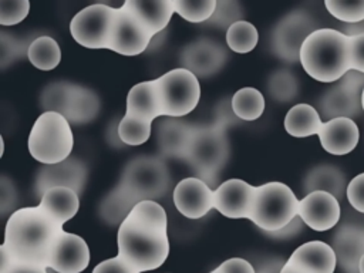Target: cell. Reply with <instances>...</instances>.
Returning <instances> with one entry per match:
<instances>
[{"instance_id": "obj_1", "label": "cell", "mask_w": 364, "mask_h": 273, "mask_svg": "<svg viewBox=\"0 0 364 273\" xmlns=\"http://www.w3.org/2000/svg\"><path fill=\"white\" fill-rule=\"evenodd\" d=\"M118 256L139 273L158 269L169 255L168 218L156 200H142L121 223Z\"/></svg>"}, {"instance_id": "obj_2", "label": "cell", "mask_w": 364, "mask_h": 273, "mask_svg": "<svg viewBox=\"0 0 364 273\" xmlns=\"http://www.w3.org/2000/svg\"><path fill=\"white\" fill-rule=\"evenodd\" d=\"M63 230V225L47 215L38 205L21 208L9 216L4 242L0 247L16 262L48 269L53 245Z\"/></svg>"}, {"instance_id": "obj_3", "label": "cell", "mask_w": 364, "mask_h": 273, "mask_svg": "<svg viewBox=\"0 0 364 273\" xmlns=\"http://www.w3.org/2000/svg\"><path fill=\"white\" fill-rule=\"evenodd\" d=\"M300 63L313 80L338 81L351 71L350 37L336 28H317L304 41Z\"/></svg>"}, {"instance_id": "obj_4", "label": "cell", "mask_w": 364, "mask_h": 273, "mask_svg": "<svg viewBox=\"0 0 364 273\" xmlns=\"http://www.w3.org/2000/svg\"><path fill=\"white\" fill-rule=\"evenodd\" d=\"M225 128L210 125H196L185 162L196 172L198 178L210 188L216 185L222 169L229 158V139Z\"/></svg>"}, {"instance_id": "obj_5", "label": "cell", "mask_w": 364, "mask_h": 273, "mask_svg": "<svg viewBox=\"0 0 364 273\" xmlns=\"http://www.w3.org/2000/svg\"><path fill=\"white\" fill-rule=\"evenodd\" d=\"M74 136L71 124L58 112H43L28 135L30 155L43 165H53L70 158Z\"/></svg>"}, {"instance_id": "obj_6", "label": "cell", "mask_w": 364, "mask_h": 273, "mask_svg": "<svg viewBox=\"0 0 364 273\" xmlns=\"http://www.w3.org/2000/svg\"><path fill=\"white\" fill-rule=\"evenodd\" d=\"M299 199L283 182L256 186L249 219L263 232H274L289 225L299 215Z\"/></svg>"}, {"instance_id": "obj_7", "label": "cell", "mask_w": 364, "mask_h": 273, "mask_svg": "<svg viewBox=\"0 0 364 273\" xmlns=\"http://www.w3.org/2000/svg\"><path fill=\"white\" fill-rule=\"evenodd\" d=\"M136 200H156L169 189L171 175L159 156L139 155L127 162L119 182Z\"/></svg>"}, {"instance_id": "obj_8", "label": "cell", "mask_w": 364, "mask_h": 273, "mask_svg": "<svg viewBox=\"0 0 364 273\" xmlns=\"http://www.w3.org/2000/svg\"><path fill=\"white\" fill-rule=\"evenodd\" d=\"M155 81L165 117L181 118L196 108L200 85L198 77L186 68H173Z\"/></svg>"}, {"instance_id": "obj_9", "label": "cell", "mask_w": 364, "mask_h": 273, "mask_svg": "<svg viewBox=\"0 0 364 273\" xmlns=\"http://www.w3.org/2000/svg\"><path fill=\"white\" fill-rule=\"evenodd\" d=\"M364 74L348 71L326 90L318 98V114L326 121L334 118H355L363 111Z\"/></svg>"}, {"instance_id": "obj_10", "label": "cell", "mask_w": 364, "mask_h": 273, "mask_svg": "<svg viewBox=\"0 0 364 273\" xmlns=\"http://www.w3.org/2000/svg\"><path fill=\"white\" fill-rule=\"evenodd\" d=\"M117 9L91 4L78 11L70 23L73 38L85 48H108Z\"/></svg>"}, {"instance_id": "obj_11", "label": "cell", "mask_w": 364, "mask_h": 273, "mask_svg": "<svg viewBox=\"0 0 364 273\" xmlns=\"http://www.w3.org/2000/svg\"><path fill=\"white\" fill-rule=\"evenodd\" d=\"M316 30L317 23L307 11H290L273 28L272 50L286 63L300 61V50L306 38Z\"/></svg>"}, {"instance_id": "obj_12", "label": "cell", "mask_w": 364, "mask_h": 273, "mask_svg": "<svg viewBox=\"0 0 364 273\" xmlns=\"http://www.w3.org/2000/svg\"><path fill=\"white\" fill-rule=\"evenodd\" d=\"M154 36L146 26L124 4L117 9L109 50L122 55H138L151 44Z\"/></svg>"}, {"instance_id": "obj_13", "label": "cell", "mask_w": 364, "mask_h": 273, "mask_svg": "<svg viewBox=\"0 0 364 273\" xmlns=\"http://www.w3.org/2000/svg\"><path fill=\"white\" fill-rule=\"evenodd\" d=\"M87 165L74 156H70L58 164L43 165L37 171L34 179L36 195L41 198L48 189L58 186L70 188L81 195L87 182Z\"/></svg>"}, {"instance_id": "obj_14", "label": "cell", "mask_w": 364, "mask_h": 273, "mask_svg": "<svg viewBox=\"0 0 364 273\" xmlns=\"http://www.w3.org/2000/svg\"><path fill=\"white\" fill-rule=\"evenodd\" d=\"M228 57L229 54L220 43L202 37L183 47L181 64L196 77H210L225 65Z\"/></svg>"}, {"instance_id": "obj_15", "label": "cell", "mask_w": 364, "mask_h": 273, "mask_svg": "<svg viewBox=\"0 0 364 273\" xmlns=\"http://www.w3.org/2000/svg\"><path fill=\"white\" fill-rule=\"evenodd\" d=\"M299 216L306 226L317 232L328 230L340 223V200L328 192L316 191L307 193L299 202Z\"/></svg>"}, {"instance_id": "obj_16", "label": "cell", "mask_w": 364, "mask_h": 273, "mask_svg": "<svg viewBox=\"0 0 364 273\" xmlns=\"http://www.w3.org/2000/svg\"><path fill=\"white\" fill-rule=\"evenodd\" d=\"M215 202V189L198 176L185 178L173 189V203L179 213L188 219H200Z\"/></svg>"}, {"instance_id": "obj_17", "label": "cell", "mask_w": 364, "mask_h": 273, "mask_svg": "<svg viewBox=\"0 0 364 273\" xmlns=\"http://www.w3.org/2000/svg\"><path fill=\"white\" fill-rule=\"evenodd\" d=\"M90 263V249L85 240L63 230L53 245L48 269L57 273H81Z\"/></svg>"}, {"instance_id": "obj_18", "label": "cell", "mask_w": 364, "mask_h": 273, "mask_svg": "<svg viewBox=\"0 0 364 273\" xmlns=\"http://www.w3.org/2000/svg\"><path fill=\"white\" fill-rule=\"evenodd\" d=\"M256 186L243 179H228L215 189L213 208L226 218L242 219L250 216Z\"/></svg>"}, {"instance_id": "obj_19", "label": "cell", "mask_w": 364, "mask_h": 273, "mask_svg": "<svg viewBox=\"0 0 364 273\" xmlns=\"http://www.w3.org/2000/svg\"><path fill=\"white\" fill-rule=\"evenodd\" d=\"M195 129L196 125H191L179 118L168 117L161 121L156 128V141L162 156L185 161Z\"/></svg>"}, {"instance_id": "obj_20", "label": "cell", "mask_w": 364, "mask_h": 273, "mask_svg": "<svg viewBox=\"0 0 364 273\" xmlns=\"http://www.w3.org/2000/svg\"><path fill=\"white\" fill-rule=\"evenodd\" d=\"M318 138L321 146L328 154L346 155L357 146L360 141V129L354 119L334 118L323 122Z\"/></svg>"}, {"instance_id": "obj_21", "label": "cell", "mask_w": 364, "mask_h": 273, "mask_svg": "<svg viewBox=\"0 0 364 273\" xmlns=\"http://www.w3.org/2000/svg\"><path fill=\"white\" fill-rule=\"evenodd\" d=\"M306 273H334L337 256L331 245L311 240L299 246L287 259Z\"/></svg>"}, {"instance_id": "obj_22", "label": "cell", "mask_w": 364, "mask_h": 273, "mask_svg": "<svg viewBox=\"0 0 364 273\" xmlns=\"http://www.w3.org/2000/svg\"><path fill=\"white\" fill-rule=\"evenodd\" d=\"M331 247L344 273H360L358 264L364 255V236L361 233L338 223L331 239Z\"/></svg>"}, {"instance_id": "obj_23", "label": "cell", "mask_w": 364, "mask_h": 273, "mask_svg": "<svg viewBox=\"0 0 364 273\" xmlns=\"http://www.w3.org/2000/svg\"><path fill=\"white\" fill-rule=\"evenodd\" d=\"M125 112L149 122L164 115L155 80L138 82L128 91Z\"/></svg>"}, {"instance_id": "obj_24", "label": "cell", "mask_w": 364, "mask_h": 273, "mask_svg": "<svg viewBox=\"0 0 364 273\" xmlns=\"http://www.w3.org/2000/svg\"><path fill=\"white\" fill-rule=\"evenodd\" d=\"M155 37L171 21L175 13L172 0H127L124 3Z\"/></svg>"}, {"instance_id": "obj_25", "label": "cell", "mask_w": 364, "mask_h": 273, "mask_svg": "<svg viewBox=\"0 0 364 273\" xmlns=\"http://www.w3.org/2000/svg\"><path fill=\"white\" fill-rule=\"evenodd\" d=\"M38 206L60 225H64L78 212L80 195L70 188H51L40 198Z\"/></svg>"}, {"instance_id": "obj_26", "label": "cell", "mask_w": 364, "mask_h": 273, "mask_svg": "<svg viewBox=\"0 0 364 273\" xmlns=\"http://www.w3.org/2000/svg\"><path fill=\"white\" fill-rule=\"evenodd\" d=\"M303 189L307 193L323 191L336 196L338 200L347 191V182L343 172L334 165H317L311 168L303 181Z\"/></svg>"}, {"instance_id": "obj_27", "label": "cell", "mask_w": 364, "mask_h": 273, "mask_svg": "<svg viewBox=\"0 0 364 273\" xmlns=\"http://www.w3.org/2000/svg\"><path fill=\"white\" fill-rule=\"evenodd\" d=\"M100 98L95 91L84 85L74 84L64 117L70 124L84 125L95 119L100 112Z\"/></svg>"}, {"instance_id": "obj_28", "label": "cell", "mask_w": 364, "mask_h": 273, "mask_svg": "<svg viewBox=\"0 0 364 273\" xmlns=\"http://www.w3.org/2000/svg\"><path fill=\"white\" fill-rule=\"evenodd\" d=\"M136 203L138 200L121 183H117L115 188L102 198L98 206V215L107 225L119 228Z\"/></svg>"}, {"instance_id": "obj_29", "label": "cell", "mask_w": 364, "mask_h": 273, "mask_svg": "<svg viewBox=\"0 0 364 273\" xmlns=\"http://www.w3.org/2000/svg\"><path fill=\"white\" fill-rule=\"evenodd\" d=\"M323 127L318 111L310 104H296L284 117V129L294 138H307L318 135Z\"/></svg>"}, {"instance_id": "obj_30", "label": "cell", "mask_w": 364, "mask_h": 273, "mask_svg": "<svg viewBox=\"0 0 364 273\" xmlns=\"http://www.w3.org/2000/svg\"><path fill=\"white\" fill-rule=\"evenodd\" d=\"M27 58L36 68L41 71H50L60 64L61 50L53 37L40 36L31 41Z\"/></svg>"}, {"instance_id": "obj_31", "label": "cell", "mask_w": 364, "mask_h": 273, "mask_svg": "<svg viewBox=\"0 0 364 273\" xmlns=\"http://www.w3.org/2000/svg\"><path fill=\"white\" fill-rule=\"evenodd\" d=\"M232 108L242 121L257 119L264 111V97L253 87L240 88L232 95Z\"/></svg>"}, {"instance_id": "obj_32", "label": "cell", "mask_w": 364, "mask_h": 273, "mask_svg": "<svg viewBox=\"0 0 364 273\" xmlns=\"http://www.w3.org/2000/svg\"><path fill=\"white\" fill-rule=\"evenodd\" d=\"M73 87L74 84L68 81H55L48 84L40 95V107L43 108V111L65 115Z\"/></svg>"}, {"instance_id": "obj_33", "label": "cell", "mask_w": 364, "mask_h": 273, "mask_svg": "<svg viewBox=\"0 0 364 273\" xmlns=\"http://www.w3.org/2000/svg\"><path fill=\"white\" fill-rule=\"evenodd\" d=\"M257 40L259 34L256 27L246 20L235 23L226 31V44L235 53L245 54L252 51L256 47Z\"/></svg>"}, {"instance_id": "obj_34", "label": "cell", "mask_w": 364, "mask_h": 273, "mask_svg": "<svg viewBox=\"0 0 364 273\" xmlns=\"http://www.w3.org/2000/svg\"><path fill=\"white\" fill-rule=\"evenodd\" d=\"M118 136L125 145H141L151 136V122L125 112L118 122Z\"/></svg>"}, {"instance_id": "obj_35", "label": "cell", "mask_w": 364, "mask_h": 273, "mask_svg": "<svg viewBox=\"0 0 364 273\" xmlns=\"http://www.w3.org/2000/svg\"><path fill=\"white\" fill-rule=\"evenodd\" d=\"M267 91L273 100L279 102H289L297 95V78L286 68L276 70L267 80Z\"/></svg>"}, {"instance_id": "obj_36", "label": "cell", "mask_w": 364, "mask_h": 273, "mask_svg": "<svg viewBox=\"0 0 364 273\" xmlns=\"http://www.w3.org/2000/svg\"><path fill=\"white\" fill-rule=\"evenodd\" d=\"M175 13L189 23H206L216 7V0L188 1V0H172Z\"/></svg>"}, {"instance_id": "obj_37", "label": "cell", "mask_w": 364, "mask_h": 273, "mask_svg": "<svg viewBox=\"0 0 364 273\" xmlns=\"http://www.w3.org/2000/svg\"><path fill=\"white\" fill-rule=\"evenodd\" d=\"M245 16L242 6L235 0H216V7L212 17L206 21L210 27L225 28L228 31L235 23L240 21Z\"/></svg>"}, {"instance_id": "obj_38", "label": "cell", "mask_w": 364, "mask_h": 273, "mask_svg": "<svg viewBox=\"0 0 364 273\" xmlns=\"http://www.w3.org/2000/svg\"><path fill=\"white\" fill-rule=\"evenodd\" d=\"M324 6L333 17H336L337 20L346 24H357L364 21V0H358V1L326 0Z\"/></svg>"}, {"instance_id": "obj_39", "label": "cell", "mask_w": 364, "mask_h": 273, "mask_svg": "<svg viewBox=\"0 0 364 273\" xmlns=\"http://www.w3.org/2000/svg\"><path fill=\"white\" fill-rule=\"evenodd\" d=\"M31 41H27L24 38H18L13 34L1 31L0 33V44H1L0 46L1 47L0 64H1V68H6L9 64L20 60L21 57H27L28 47H30Z\"/></svg>"}, {"instance_id": "obj_40", "label": "cell", "mask_w": 364, "mask_h": 273, "mask_svg": "<svg viewBox=\"0 0 364 273\" xmlns=\"http://www.w3.org/2000/svg\"><path fill=\"white\" fill-rule=\"evenodd\" d=\"M30 10L28 0H1L0 1V24L14 26L23 21Z\"/></svg>"}, {"instance_id": "obj_41", "label": "cell", "mask_w": 364, "mask_h": 273, "mask_svg": "<svg viewBox=\"0 0 364 273\" xmlns=\"http://www.w3.org/2000/svg\"><path fill=\"white\" fill-rule=\"evenodd\" d=\"M0 273H47V267L37 266V264H28V263H20L13 260L9 253L0 247Z\"/></svg>"}, {"instance_id": "obj_42", "label": "cell", "mask_w": 364, "mask_h": 273, "mask_svg": "<svg viewBox=\"0 0 364 273\" xmlns=\"http://www.w3.org/2000/svg\"><path fill=\"white\" fill-rule=\"evenodd\" d=\"M347 200L353 209L364 213V172L354 176L347 185Z\"/></svg>"}, {"instance_id": "obj_43", "label": "cell", "mask_w": 364, "mask_h": 273, "mask_svg": "<svg viewBox=\"0 0 364 273\" xmlns=\"http://www.w3.org/2000/svg\"><path fill=\"white\" fill-rule=\"evenodd\" d=\"M213 124L228 129L229 127H233V125H240L242 124V119L236 117V114L233 112V108H232V98H225L222 100L216 108H215V121Z\"/></svg>"}, {"instance_id": "obj_44", "label": "cell", "mask_w": 364, "mask_h": 273, "mask_svg": "<svg viewBox=\"0 0 364 273\" xmlns=\"http://www.w3.org/2000/svg\"><path fill=\"white\" fill-rule=\"evenodd\" d=\"M92 273H139V272L117 255L115 257H111L98 263L94 267Z\"/></svg>"}, {"instance_id": "obj_45", "label": "cell", "mask_w": 364, "mask_h": 273, "mask_svg": "<svg viewBox=\"0 0 364 273\" xmlns=\"http://www.w3.org/2000/svg\"><path fill=\"white\" fill-rule=\"evenodd\" d=\"M17 205V191L13 182L7 176H1V193H0V209L1 215L6 216Z\"/></svg>"}, {"instance_id": "obj_46", "label": "cell", "mask_w": 364, "mask_h": 273, "mask_svg": "<svg viewBox=\"0 0 364 273\" xmlns=\"http://www.w3.org/2000/svg\"><path fill=\"white\" fill-rule=\"evenodd\" d=\"M351 70L364 74V34L350 37Z\"/></svg>"}, {"instance_id": "obj_47", "label": "cell", "mask_w": 364, "mask_h": 273, "mask_svg": "<svg viewBox=\"0 0 364 273\" xmlns=\"http://www.w3.org/2000/svg\"><path fill=\"white\" fill-rule=\"evenodd\" d=\"M219 273H256L255 266L242 257H232L222 262L218 267Z\"/></svg>"}, {"instance_id": "obj_48", "label": "cell", "mask_w": 364, "mask_h": 273, "mask_svg": "<svg viewBox=\"0 0 364 273\" xmlns=\"http://www.w3.org/2000/svg\"><path fill=\"white\" fill-rule=\"evenodd\" d=\"M304 226V222L301 220V218L297 215L289 225H286L284 228L274 230V232H264L267 236L273 237V239H290L296 235H299L301 232Z\"/></svg>"}, {"instance_id": "obj_49", "label": "cell", "mask_w": 364, "mask_h": 273, "mask_svg": "<svg viewBox=\"0 0 364 273\" xmlns=\"http://www.w3.org/2000/svg\"><path fill=\"white\" fill-rule=\"evenodd\" d=\"M341 225H346L354 230H357L358 233H361L364 236V213L357 212L355 209H346L344 215L340 219Z\"/></svg>"}, {"instance_id": "obj_50", "label": "cell", "mask_w": 364, "mask_h": 273, "mask_svg": "<svg viewBox=\"0 0 364 273\" xmlns=\"http://www.w3.org/2000/svg\"><path fill=\"white\" fill-rule=\"evenodd\" d=\"M284 260L279 259V257H273V259H267L259 263L256 273H280L282 267L284 266Z\"/></svg>"}, {"instance_id": "obj_51", "label": "cell", "mask_w": 364, "mask_h": 273, "mask_svg": "<svg viewBox=\"0 0 364 273\" xmlns=\"http://www.w3.org/2000/svg\"><path fill=\"white\" fill-rule=\"evenodd\" d=\"M341 31H343L344 34H347L348 37L358 36V34H364V21L357 23V24H344Z\"/></svg>"}, {"instance_id": "obj_52", "label": "cell", "mask_w": 364, "mask_h": 273, "mask_svg": "<svg viewBox=\"0 0 364 273\" xmlns=\"http://www.w3.org/2000/svg\"><path fill=\"white\" fill-rule=\"evenodd\" d=\"M280 273H306V272H304V270H301L300 267H297L296 264H293L291 262L286 260V263H284V266L282 267Z\"/></svg>"}, {"instance_id": "obj_53", "label": "cell", "mask_w": 364, "mask_h": 273, "mask_svg": "<svg viewBox=\"0 0 364 273\" xmlns=\"http://www.w3.org/2000/svg\"><path fill=\"white\" fill-rule=\"evenodd\" d=\"M358 270H360V273H364V255H363V257H361V260H360Z\"/></svg>"}, {"instance_id": "obj_54", "label": "cell", "mask_w": 364, "mask_h": 273, "mask_svg": "<svg viewBox=\"0 0 364 273\" xmlns=\"http://www.w3.org/2000/svg\"><path fill=\"white\" fill-rule=\"evenodd\" d=\"M363 112H364V91H363Z\"/></svg>"}, {"instance_id": "obj_55", "label": "cell", "mask_w": 364, "mask_h": 273, "mask_svg": "<svg viewBox=\"0 0 364 273\" xmlns=\"http://www.w3.org/2000/svg\"><path fill=\"white\" fill-rule=\"evenodd\" d=\"M210 273H219V272H218V269H215V270H212Z\"/></svg>"}]
</instances>
